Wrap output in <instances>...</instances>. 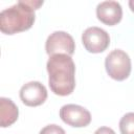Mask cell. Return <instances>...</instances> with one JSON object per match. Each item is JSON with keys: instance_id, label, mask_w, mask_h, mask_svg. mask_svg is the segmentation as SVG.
Instances as JSON below:
<instances>
[{"instance_id": "cell-12", "label": "cell", "mask_w": 134, "mask_h": 134, "mask_svg": "<svg viewBox=\"0 0 134 134\" xmlns=\"http://www.w3.org/2000/svg\"><path fill=\"white\" fill-rule=\"evenodd\" d=\"M94 134H115V132L109 127H100L94 132Z\"/></svg>"}, {"instance_id": "cell-2", "label": "cell", "mask_w": 134, "mask_h": 134, "mask_svg": "<svg viewBox=\"0 0 134 134\" xmlns=\"http://www.w3.org/2000/svg\"><path fill=\"white\" fill-rule=\"evenodd\" d=\"M35 20V12L26 1H18L0 13V30L5 35L25 31L34 25Z\"/></svg>"}, {"instance_id": "cell-7", "label": "cell", "mask_w": 134, "mask_h": 134, "mask_svg": "<svg viewBox=\"0 0 134 134\" xmlns=\"http://www.w3.org/2000/svg\"><path fill=\"white\" fill-rule=\"evenodd\" d=\"M19 95L24 105L28 107H37L46 100L47 89L40 82L32 81L21 87Z\"/></svg>"}, {"instance_id": "cell-6", "label": "cell", "mask_w": 134, "mask_h": 134, "mask_svg": "<svg viewBox=\"0 0 134 134\" xmlns=\"http://www.w3.org/2000/svg\"><path fill=\"white\" fill-rule=\"evenodd\" d=\"M60 117L65 124L74 128L86 127L91 122L90 112L86 108L75 104L64 105L60 109Z\"/></svg>"}, {"instance_id": "cell-4", "label": "cell", "mask_w": 134, "mask_h": 134, "mask_svg": "<svg viewBox=\"0 0 134 134\" xmlns=\"http://www.w3.org/2000/svg\"><path fill=\"white\" fill-rule=\"evenodd\" d=\"M82 43L85 49L91 53H99L105 51L110 45L109 34L97 26L88 27L82 35Z\"/></svg>"}, {"instance_id": "cell-9", "label": "cell", "mask_w": 134, "mask_h": 134, "mask_svg": "<svg viewBox=\"0 0 134 134\" xmlns=\"http://www.w3.org/2000/svg\"><path fill=\"white\" fill-rule=\"evenodd\" d=\"M19 116V110L16 104L7 97L0 98V125L2 128L12 126Z\"/></svg>"}, {"instance_id": "cell-5", "label": "cell", "mask_w": 134, "mask_h": 134, "mask_svg": "<svg viewBox=\"0 0 134 134\" xmlns=\"http://www.w3.org/2000/svg\"><path fill=\"white\" fill-rule=\"evenodd\" d=\"M46 53L50 57L53 54H68L72 55L75 50V43L73 38L66 31H54L46 40Z\"/></svg>"}, {"instance_id": "cell-13", "label": "cell", "mask_w": 134, "mask_h": 134, "mask_svg": "<svg viewBox=\"0 0 134 134\" xmlns=\"http://www.w3.org/2000/svg\"><path fill=\"white\" fill-rule=\"evenodd\" d=\"M129 6H130L131 10L134 13V0H130L129 1Z\"/></svg>"}, {"instance_id": "cell-1", "label": "cell", "mask_w": 134, "mask_h": 134, "mask_svg": "<svg viewBox=\"0 0 134 134\" xmlns=\"http://www.w3.org/2000/svg\"><path fill=\"white\" fill-rule=\"evenodd\" d=\"M50 90L60 96H66L75 88V65L68 54L50 55L46 64Z\"/></svg>"}, {"instance_id": "cell-11", "label": "cell", "mask_w": 134, "mask_h": 134, "mask_svg": "<svg viewBox=\"0 0 134 134\" xmlns=\"http://www.w3.org/2000/svg\"><path fill=\"white\" fill-rule=\"evenodd\" d=\"M39 134H66L64 129L61 128L60 126L58 125H48V126H45Z\"/></svg>"}, {"instance_id": "cell-10", "label": "cell", "mask_w": 134, "mask_h": 134, "mask_svg": "<svg viewBox=\"0 0 134 134\" xmlns=\"http://www.w3.org/2000/svg\"><path fill=\"white\" fill-rule=\"evenodd\" d=\"M121 134H134V112L126 113L119 120Z\"/></svg>"}, {"instance_id": "cell-8", "label": "cell", "mask_w": 134, "mask_h": 134, "mask_svg": "<svg viewBox=\"0 0 134 134\" xmlns=\"http://www.w3.org/2000/svg\"><path fill=\"white\" fill-rule=\"evenodd\" d=\"M97 19L107 25H115L122 18V8L117 1H103L96 6Z\"/></svg>"}, {"instance_id": "cell-3", "label": "cell", "mask_w": 134, "mask_h": 134, "mask_svg": "<svg viewBox=\"0 0 134 134\" xmlns=\"http://www.w3.org/2000/svg\"><path fill=\"white\" fill-rule=\"evenodd\" d=\"M106 71L115 81H124L131 73V59L121 49L112 50L105 59Z\"/></svg>"}]
</instances>
